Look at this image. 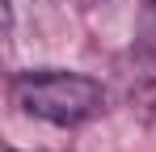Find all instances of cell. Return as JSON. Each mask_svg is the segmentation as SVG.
Returning a JSON list of instances; mask_svg holds the SVG:
<instances>
[{
	"instance_id": "6da1fadb",
	"label": "cell",
	"mask_w": 156,
	"mask_h": 152,
	"mask_svg": "<svg viewBox=\"0 0 156 152\" xmlns=\"http://www.w3.org/2000/svg\"><path fill=\"white\" fill-rule=\"evenodd\" d=\"M13 101L30 118H42L55 127H76L105 106V89L93 76L51 68V72H21L13 80Z\"/></svg>"
},
{
	"instance_id": "7a4b0ae2",
	"label": "cell",
	"mask_w": 156,
	"mask_h": 152,
	"mask_svg": "<svg viewBox=\"0 0 156 152\" xmlns=\"http://www.w3.org/2000/svg\"><path fill=\"white\" fill-rule=\"evenodd\" d=\"M152 9H156V0H152Z\"/></svg>"
}]
</instances>
